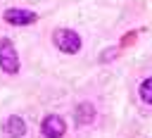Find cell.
<instances>
[{"mask_svg":"<svg viewBox=\"0 0 152 138\" xmlns=\"http://www.w3.org/2000/svg\"><path fill=\"white\" fill-rule=\"evenodd\" d=\"M140 98H142V102L152 105V79H145V81H142V86H140Z\"/></svg>","mask_w":152,"mask_h":138,"instance_id":"cell-7","label":"cell"},{"mask_svg":"<svg viewBox=\"0 0 152 138\" xmlns=\"http://www.w3.org/2000/svg\"><path fill=\"white\" fill-rule=\"evenodd\" d=\"M2 19L7 24H12V26H28V24H33L38 19V14L31 12V10H17V7H12V10H7L2 14Z\"/></svg>","mask_w":152,"mask_h":138,"instance_id":"cell-3","label":"cell"},{"mask_svg":"<svg viewBox=\"0 0 152 138\" xmlns=\"http://www.w3.org/2000/svg\"><path fill=\"white\" fill-rule=\"evenodd\" d=\"M43 136L45 138H62L64 136V131H66V124H64V119L62 117H57V114H48L45 119H43Z\"/></svg>","mask_w":152,"mask_h":138,"instance_id":"cell-4","label":"cell"},{"mask_svg":"<svg viewBox=\"0 0 152 138\" xmlns=\"http://www.w3.org/2000/svg\"><path fill=\"white\" fill-rule=\"evenodd\" d=\"M0 69L7 71V74H17L19 71V57H17V50H14L10 38L0 40Z\"/></svg>","mask_w":152,"mask_h":138,"instance_id":"cell-2","label":"cell"},{"mask_svg":"<svg viewBox=\"0 0 152 138\" xmlns=\"http://www.w3.org/2000/svg\"><path fill=\"white\" fill-rule=\"evenodd\" d=\"M95 119V109H93V105H78V109H76V121L78 124H90Z\"/></svg>","mask_w":152,"mask_h":138,"instance_id":"cell-6","label":"cell"},{"mask_svg":"<svg viewBox=\"0 0 152 138\" xmlns=\"http://www.w3.org/2000/svg\"><path fill=\"white\" fill-rule=\"evenodd\" d=\"M52 40H55V45H57L62 52H66V55H74V52L81 50V38H78V33L71 31V29H57L55 36H52Z\"/></svg>","mask_w":152,"mask_h":138,"instance_id":"cell-1","label":"cell"},{"mask_svg":"<svg viewBox=\"0 0 152 138\" xmlns=\"http://www.w3.org/2000/svg\"><path fill=\"white\" fill-rule=\"evenodd\" d=\"M5 131H7V136L10 138H21L24 133H26V124H24V119L21 117H10L7 119V124H5Z\"/></svg>","mask_w":152,"mask_h":138,"instance_id":"cell-5","label":"cell"}]
</instances>
